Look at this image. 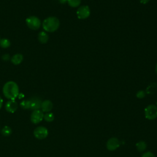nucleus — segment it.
I'll list each match as a JSON object with an SVG mask.
<instances>
[{
    "mask_svg": "<svg viewBox=\"0 0 157 157\" xmlns=\"http://www.w3.org/2000/svg\"><path fill=\"white\" fill-rule=\"evenodd\" d=\"M44 112L40 109L33 110L31 114V121L33 124H37L44 119Z\"/></svg>",
    "mask_w": 157,
    "mask_h": 157,
    "instance_id": "8",
    "label": "nucleus"
},
{
    "mask_svg": "<svg viewBox=\"0 0 157 157\" xmlns=\"http://www.w3.org/2000/svg\"><path fill=\"white\" fill-rule=\"evenodd\" d=\"M31 102L30 105V109L33 110H38L40 109L41 104H42V100L37 97H33L29 99Z\"/></svg>",
    "mask_w": 157,
    "mask_h": 157,
    "instance_id": "10",
    "label": "nucleus"
},
{
    "mask_svg": "<svg viewBox=\"0 0 157 157\" xmlns=\"http://www.w3.org/2000/svg\"><path fill=\"white\" fill-rule=\"evenodd\" d=\"M23 60V56L20 53H17L13 55L10 59V61L14 65L20 64Z\"/></svg>",
    "mask_w": 157,
    "mask_h": 157,
    "instance_id": "12",
    "label": "nucleus"
},
{
    "mask_svg": "<svg viewBox=\"0 0 157 157\" xmlns=\"http://www.w3.org/2000/svg\"><path fill=\"white\" fill-rule=\"evenodd\" d=\"M90 9L88 6L84 5L80 6L76 12L77 16L80 20H84L88 18L90 15Z\"/></svg>",
    "mask_w": 157,
    "mask_h": 157,
    "instance_id": "5",
    "label": "nucleus"
},
{
    "mask_svg": "<svg viewBox=\"0 0 157 157\" xmlns=\"http://www.w3.org/2000/svg\"><path fill=\"white\" fill-rule=\"evenodd\" d=\"M34 137L37 139H44L48 134V129L44 126H38L36 128L33 132Z\"/></svg>",
    "mask_w": 157,
    "mask_h": 157,
    "instance_id": "6",
    "label": "nucleus"
},
{
    "mask_svg": "<svg viewBox=\"0 0 157 157\" xmlns=\"http://www.w3.org/2000/svg\"><path fill=\"white\" fill-rule=\"evenodd\" d=\"M48 35L45 31H40L38 34V40L41 44H46L48 40Z\"/></svg>",
    "mask_w": 157,
    "mask_h": 157,
    "instance_id": "13",
    "label": "nucleus"
},
{
    "mask_svg": "<svg viewBox=\"0 0 157 157\" xmlns=\"http://www.w3.org/2000/svg\"><path fill=\"white\" fill-rule=\"evenodd\" d=\"M156 105H157V101H156Z\"/></svg>",
    "mask_w": 157,
    "mask_h": 157,
    "instance_id": "28",
    "label": "nucleus"
},
{
    "mask_svg": "<svg viewBox=\"0 0 157 157\" xmlns=\"http://www.w3.org/2000/svg\"><path fill=\"white\" fill-rule=\"evenodd\" d=\"M10 46V41L6 38L1 39L0 41V47L3 48H7Z\"/></svg>",
    "mask_w": 157,
    "mask_h": 157,
    "instance_id": "17",
    "label": "nucleus"
},
{
    "mask_svg": "<svg viewBox=\"0 0 157 157\" xmlns=\"http://www.w3.org/2000/svg\"><path fill=\"white\" fill-rule=\"evenodd\" d=\"M141 157H156L155 155L151 151H146L144 153Z\"/></svg>",
    "mask_w": 157,
    "mask_h": 157,
    "instance_id": "22",
    "label": "nucleus"
},
{
    "mask_svg": "<svg viewBox=\"0 0 157 157\" xmlns=\"http://www.w3.org/2000/svg\"><path fill=\"white\" fill-rule=\"evenodd\" d=\"M145 95H146V93L144 90H139V91H138L136 93V97L138 99H143L144 98H145Z\"/></svg>",
    "mask_w": 157,
    "mask_h": 157,
    "instance_id": "21",
    "label": "nucleus"
},
{
    "mask_svg": "<svg viewBox=\"0 0 157 157\" xmlns=\"http://www.w3.org/2000/svg\"><path fill=\"white\" fill-rule=\"evenodd\" d=\"M26 24L29 29L37 30L40 27L41 21L36 16H29L26 19Z\"/></svg>",
    "mask_w": 157,
    "mask_h": 157,
    "instance_id": "4",
    "label": "nucleus"
},
{
    "mask_svg": "<svg viewBox=\"0 0 157 157\" xmlns=\"http://www.w3.org/2000/svg\"><path fill=\"white\" fill-rule=\"evenodd\" d=\"M1 37H0V41H1Z\"/></svg>",
    "mask_w": 157,
    "mask_h": 157,
    "instance_id": "27",
    "label": "nucleus"
},
{
    "mask_svg": "<svg viewBox=\"0 0 157 157\" xmlns=\"http://www.w3.org/2000/svg\"><path fill=\"white\" fill-rule=\"evenodd\" d=\"M157 88V85L155 83H153L150 85H149L145 91V93L147 94H153L155 92Z\"/></svg>",
    "mask_w": 157,
    "mask_h": 157,
    "instance_id": "15",
    "label": "nucleus"
},
{
    "mask_svg": "<svg viewBox=\"0 0 157 157\" xmlns=\"http://www.w3.org/2000/svg\"><path fill=\"white\" fill-rule=\"evenodd\" d=\"M44 119L47 122H52L55 119V115L52 112H47L44 115Z\"/></svg>",
    "mask_w": 157,
    "mask_h": 157,
    "instance_id": "16",
    "label": "nucleus"
},
{
    "mask_svg": "<svg viewBox=\"0 0 157 157\" xmlns=\"http://www.w3.org/2000/svg\"><path fill=\"white\" fill-rule=\"evenodd\" d=\"M59 1L61 4H65L66 2H67V0H59Z\"/></svg>",
    "mask_w": 157,
    "mask_h": 157,
    "instance_id": "25",
    "label": "nucleus"
},
{
    "mask_svg": "<svg viewBox=\"0 0 157 157\" xmlns=\"http://www.w3.org/2000/svg\"><path fill=\"white\" fill-rule=\"evenodd\" d=\"M2 104H3V101H2V99L1 98V97L0 96V109H1V107L2 106Z\"/></svg>",
    "mask_w": 157,
    "mask_h": 157,
    "instance_id": "24",
    "label": "nucleus"
},
{
    "mask_svg": "<svg viewBox=\"0 0 157 157\" xmlns=\"http://www.w3.org/2000/svg\"><path fill=\"white\" fill-rule=\"evenodd\" d=\"M18 103L15 100H9L5 105V109L9 113H14L18 109Z\"/></svg>",
    "mask_w": 157,
    "mask_h": 157,
    "instance_id": "9",
    "label": "nucleus"
},
{
    "mask_svg": "<svg viewBox=\"0 0 157 157\" xmlns=\"http://www.w3.org/2000/svg\"><path fill=\"white\" fill-rule=\"evenodd\" d=\"M68 5L71 7H77L81 3V0H67Z\"/></svg>",
    "mask_w": 157,
    "mask_h": 157,
    "instance_id": "20",
    "label": "nucleus"
},
{
    "mask_svg": "<svg viewBox=\"0 0 157 157\" xmlns=\"http://www.w3.org/2000/svg\"><path fill=\"white\" fill-rule=\"evenodd\" d=\"M136 147L139 152H144L147 149V145L145 141L140 140L136 143Z\"/></svg>",
    "mask_w": 157,
    "mask_h": 157,
    "instance_id": "14",
    "label": "nucleus"
},
{
    "mask_svg": "<svg viewBox=\"0 0 157 157\" xmlns=\"http://www.w3.org/2000/svg\"><path fill=\"white\" fill-rule=\"evenodd\" d=\"M12 129L8 126H4L1 129V134L4 136H9L12 134Z\"/></svg>",
    "mask_w": 157,
    "mask_h": 157,
    "instance_id": "18",
    "label": "nucleus"
},
{
    "mask_svg": "<svg viewBox=\"0 0 157 157\" xmlns=\"http://www.w3.org/2000/svg\"><path fill=\"white\" fill-rule=\"evenodd\" d=\"M30 105H31L30 99L23 100L20 104V105L21 108H22L23 109H25V110L26 109H30Z\"/></svg>",
    "mask_w": 157,
    "mask_h": 157,
    "instance_id": "19",
    "label": "nucleus"
},
{
    "mask_svg": "<svg viewBox=\"0 0 157 157\" xmlns=\"http://www.w3.org/2000/svg\"><path fill=\"white\" fill-rule=\"evenodd\" d=\"M2 93L4 96L9 100H15L19 94V87L13 81H8L3 86Z\"/></svg>",
    "mask_w": 157,
    "mask_h": 157,
    "instance_id": "1",
    "label": "nucleus"
},
{
    "mask_svg": "<svg viewBox=\"0 0 157 157\" xmlns=\"http://www.w3.org/2000/svg\"><path fill=\"white\" fill-rule=\"evenodd\" d=\"M155 72H156V73L157 74V64H156V66H155Z\"/></svg>",
    "mask_w": 157,
    "mask_h": 157,
    "instance_id": "26",
    "label": "nucleus"
},
{
    "mask_svg": "<svg viewBox=\"0 0 157 157\" xmlns=\"http://www.w3.org/2000/svg\"><path fill=\"white\" fill-rule=\"evenodd\" d=\"M59 20L57 17H48L44 19L42 25L45 31L53 33L59 28Z\"/></svg>",
    "mask_w": 157,
    "mask_h": 157,
    "instance_id": "2",
    "label": "nucleus"
},
{
    "mask_svg": "<svg viewBox=\"0 0 157 157\" xmlns=\"http://www.w3.org/2000/svg\"><path fill=\"white\" fill-rule=\"evenodd\" d=\"M145 117L149 120H153L157 118V106L155 104H150L144 109Z\"/></svg>",
    "mask_w": 157,
    "mask_h": 157,
    "instance_id": "3",
    "label": "nucleus"
},
{
    "mask_svg": "<svg viewBox=\"0 0 157 157\" xmlns=\"http://www.w3.org/2000/svg\"><path fill=\"white\" fill-rule=\"evenodd\" d=\"M53 103L50 100L46 99L42 102L40 109L43 112H50L53 109Z\"/></svg>",
    "mask_w": 157,
    "mask_h": 157,
    "instance_id": "11",
    "label": "nucleus"
},
{
    "mask_svg": "<svg viewBox=\"0 0 157 157\" xmlns=\"http://www.w3.org/2000/svg\"><path fill=\"white\" fill-rule=\"evenodd\" d=\"M139 1L140 3L143 4H147L150 1V0H139Z\"/></svg>",
    "mask_w": 157,
    "mask_h": 157,
    "instance_id": "23",
    "label": "nucleus"
},
{
    "mask_svg": "<svg viewBox=\"0 0 157 157\" xmlns=\"http://www.w3.org/2000/svg\"><path fill=\"white\" fill-rule=\"evenodd\" d=\"M120 145V142L117 137H113L108 139L106 142V148L109 151H115Z\"/></svg>",
    "mask_w": 157,
    "mask_h": 157,
    "instance_id": "7",
    "label": "nucleus"
}]
</instances>
